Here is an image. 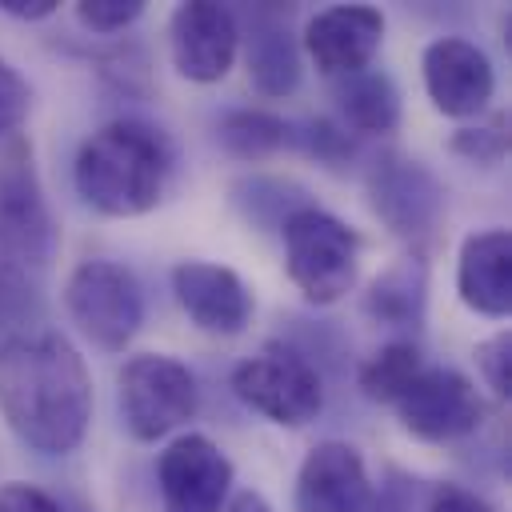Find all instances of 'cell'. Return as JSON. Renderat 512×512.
I'll list each match as a JSON object with an SVG mask.
<instances>
[{
  "label": "cell",
  "instance_id": "8fae6325",
  "mask_svg": "<svg viewBox=\"0 0 512 512\" xmlns=\"http://www.w3.org/2000/svg\"><path fill=\"white\" fill-rule=\"evenodd\" d=\"M168 52L184 80L216 84L232 72L240 52V24L232 8L216 0H188L168 20Z\"/></svg>",
  "mask_w": 512,
  "mask_h": 512
},
{
  "label": "cell",
  "instance_id": "7a4b0ae2",
  "mask_svg": "<svg viewBox=\"0 0 512 512\" xmlns=\"http://www.w3.org/2000/svg\"><path fill=\"white\" fill-rule=\"evenodd\" d=\"M168 176V144L140 120H112L96 128L72 164V184L100 216H144L160 204Z\"/></svg>",
  "mask_w": 512,
  "mask_h": 512
},
{
  "label": "cell",
  "instance_id": "5b68a950",
  "mask_svg": "<svg viewBox=\"0 0 512 512\" xmlns=\"http://www.w3.org/2000/svg\"><path fill=\"white\" fill-rule=\"evenodd\" d=\"M64 308L72 324L104 352H124L144 324V292L136 276L112 260L76 264L64 284Z\"/></svg>",
  "mask_w": 512,
  "mask_h": 512
},
{
  "label": "cell",
  "instance_id": "6da1fadb",
  "mask_svg": "<svg viewBox=\"0 0 512 512\" xmlns=\"http://www.w3.org/2000/svg\"><path fill=\"white\" fill-rule=\"evenodd\" d=\"M0 412L44 456L76 452L92 420V376L60 332H16L0 344Z\"/></svg>",
  "mask_w": 512,
  "mask_h": 512
},
{
  "label": "cell",
  "instance_id": "277c9868",
  "mask_svg": "<svg viewBox=\"0 0 512 512\" xmlns=\"http://www.w3.org/2000/svg\"><path fill=\"white\" fill-rule=\"evenodd\" d=\"M116 404L128 436L152 444L196 416L200 388L188 364H180L176 356L140 352L116 376Z\"/></svg>",
  "mask_w": 512,
  "mask_h": 512
},
{
  "label": "cell",
  "instance_id": "484cf974",
  "mask_svg": "<svg viewBox=\"0 0 512 512\" xmlns=\"http://www.w3.org/2000/svg\"><path fill=\"white\" fill-rule=\"evenodd\" d=\"M296 144L308 148L316 160L324 164H340L352 156V136L344 124H332V120H308L304 132H296Z\"/></svg>",
  "mask_w": 512,
  "mask_h": 512
},
{
  "label": "cell",
  "instance_id": "9c48e42d",
  "mask_svg": "<svg viewBox=\"0 0 512 512\" xmlns=\"http://www.w3.org/2000/svg\"><path fill=\"white\" fill-rule=\"evenodd\" d=\"M368 204L400 240H424L444 216V184L420 160L384 152L368 172Z\"/></svg>",
  "mask_w": 512,
  "mask_h": 512
},
{
  "label": "cell",
  "instance_id": "9a60e30c",
  "mask_svg": "<svg viewBox=\"0 0 512 512\" xmlns=\"http://www.w3.org/2000/svg\"><path fill=\"white\" fill-rule=\"evenodd\" d=\"M172 292H176L180 308L192 316V324L212 336H236L252 320V292L224 264L180 260L172 268Z\"/></svg>",
  "mask_w": 512,
  "mask_h": 512
},
{
  "label": "cell",
  "instance_id": "30bf717a",
  "mask_svg": "<svg viewBox=\"0 0 512 512\" xmlns=\"http://www.w3.org/2000/svg\"><path fill=\"white\" fill-rule=\"evenodd\" d=\"M160 512H220L232 488V460L200 432L176 436L156 460Z\"/></svg>",
  "mask_w": 512,
  "mask_h": 512
},
{
  "label": "cell",
  "instance_id": "83f0119b",
  "mask_svg": "<svg viewBox=\"0 0 512 512\" xmlns=\"http://www.w3.org/2000/svg\"><path fill=\"white\" fill-rule=\"evenodd\" d=\"M0 512H68V508L36 484L8 480V484H0Z\"/></svg>",
  "mask_w": 512,
  "mask_h": 512
},
{
  "label": "cell",
  "instance_id": "ba28073f",
  "mask_svg": "<svg viewBox=\"0 0 512 512\" xmlns=\"http://www.w3.org/2000/svg\"><path fill=\"white\" fill-rule=\"evenodd\" d=\"M404 432L428 444L460 440L480 428L484 400L476 384L456 368H420V376L400 392L396 400Z\"/></svg>",
  "mask_w": 512,
  "mask_h": 512
},
{
  "label": "cell",
  "instance_id": "44dd1931",
  "mask_svg": "<svg viewBox=\"0 0 512 512\" xmlns=\"http://www.w3.org/2000/svg\"><path fill=\"white\" fill-rule=\"evenodd\" d=\"M420 368H424L420 348H416L412 340H392V344H384L380 352H372V356L360 364L356 384H360V392H364L368 400L396 404L400 392L420 376Z\"/></svg>",
  "mask_w": 512,
  "mask_h": 512
},
{
  "label": "cell",
  "instance_id": "8992f818",
  "mask_svg": "<svg viewBox=\"0 0 512 512\" xmlns=\"http://www.w3.org/2000/svg\"><path fill=\"white\" fill-rule=\"evenodd\" d=\"M232 392L280 428H304L324 408L320 372L284 344H264L256 356L232 368Z\"/></svg>",
  "mask_w": 512,
  "mask_h": 512
},
{
  "label": "cell",
  "instance_id": "603a6c76",
  "mask_svg": "<svg viewBox=\"0 0 512 512\" xmlns=\"http://www.w3.org/2000/svg\"><path fill=\"white\" fill-rule=\"evenodd\" d=\"M476 364H480V376L492 388V396L508 400L512 396V336L496 332V336L480 340L476 344Z\"/></svg>",
  "mask_w": 512,
  "mask_h": 512
},
{
  "label": "cell",
  "instance_id": "4316f807",
  "mask_svg": "<svg viewBox=\"0 0 512 512\" xmlns=\"http://www.w3.org/2000/svg\"><path fill=\"white\" fill-rule=\"evenodd\" d=\"M28 108H32V88H28V80H24L8 60H0V136L16 132V128L28 120Z\"/></svg>",
  "mask_w": 512,
  "mask_h": 512
},
{
  "label": "cell",
  "instance_id": "d6986e66",
  "mask_svg": "<svg viewBox=\"0 0 512 512\" xmlns=\"http://www.w3.org/2000/svg\"><path fill=\"white\" fill-rule=\"evenodd\" d=\"M424 288H428V268L420 256H400L392 268H384L368 296L364 308L368 316L392 324V328H416L424 316Z\"/></svg>",
  "mask_w": 512,
  "mask_h": 512
},
{
  "label": "cell",
  "instance_id": "7402d4cb",
  "mask_svg": "<svg viewBox=\"0 0 512 512\" xmlns=\"http://www.w3.org/2000/svg\"><path fill=\"white\" fill-rule=\"evenodd\" d=\"M448 148H452L456 156H464L468 164H484V168H492V164H500L504 152H508V120L496 116L492 124L460 128V132L448 140Z\"/></svg>",
  "mask_w": 512,
  "mask_h": 512
},
{
  "label": "cell",
  "instance_id": "ac0fdd59",
  "mask_svg": "<svg viewBox=\"0 0 512 512\" xmlns=\"http://www.w3.org/2000/svg\"><path fill=\"white\" fill-rule=\"evenodd\" d=\"M336 100L344 112V128L360 136H388L400 124V92L384 72L364 68L356 76H344V84L336 88Z\"/></svg>",
  "mask_w": 512,
  "mask_h": 512
},
{
  "label": "cell",
  "instance_id": "4dcf8cb0",
  "mask_svg": "<svg viewBox=\"0 0 512 512\" xmlns=\"http://www.w3.org/2000/svg\"><path fill=\"white\" fill-rule=\"evenodd\" d=\"M224 512H272V504H268L260 492L244 488V492H236V496L224 504Z\"/></svg>",
  "mask_w": 512,
  "mask_h": 512
},
{
  "label": "cell",
  "instance_id": "f546056e",
  "mask_svg": "<svg viewBox=\"0 0 512 512\" xmlns=\"http://www.w3.org/2000/svg\"><path fill=\"white\" fill-rule=\"evenodd\" d=\"M0 12L16 20H48L56 12V0H0Z\"/></svg>",
  "mask_w": 512,
  "mask_h": 512
},
{
  "label": "cell",
  "instance_id": "4fadbf2b",
  "mask_svg": "<svg viewBox=\"0 0 512 512\" xmlns=\"http://www.w3.org/2000/svg\"><path fill=\"white\" fill-rule=\"evenodd\" d=\"M384 44V12L372 4H332L304 24V52L324 76H356Z\"/></svg>",
  "mask_w": 512,
  "mask_h": 512
},
{
  "label": "cell",
  "instance_id": "e0dca14e",
  "mask_svg": "<svg viewBox=\"0 0 512 512\" xmlns=\"http://www.w3.org/2000/svg\"><path fill=\"white\" fill-rule=\"evenodd\" d=\"M248 76L260 96H288L300 84V48L276 8H260L248 36Z\"/></svg>",
  "mask_w": 512,
  "mask_h": 512
},
{
  "label": "cell",
  "instance_id": "2e32d148",
  "mask_svg": "<svg viewBox=\"0 0 512 512\" xmlns=\"http://www.w3.org/2000/svg\"><path fill=\"white\" fill-rule=\"evenodd\" d=\"M456 292L480 316H508L512 308V236L508 228H484L464 236L456 260Z\"/></svg>",
  "mask_w": 512,
  "mask_h": 512
},
{
  "label": "cell",
  "instance_id": "d4e9b609",
  "mask_svg": "<svg viewBox=\"0 0 512 512\" xmlns=\"http://www.w3.org/2000/svg\"><path fill=\"white\" fill-rule=\"evenodd\" d=\"M144 12V0H80L76 20L88 32H124Z\"/></svg>",
  "mask_w": 512,
  "mask_h": 512
},
{
  "label": "cell",
  "instance_id": "1f68e13d",
  "mask_svg": "<svg viewBox=\"0 0 512 512\" xmlns=\"http://www.w3.org/2000/svg\"><path fill=\"white\" fill-rule=\"evenodd\" d=\"M368 512H408V508H404V500H400L396 492H384L380 500L368 504Z\"/></svg>",
  "mask_w": 512,
  "mask_h": 512
},
{
  "label": "cell",
  "instance_id": "7c38bea8",
  "mask_svg": "<svg viewBox=\"0 0 512 512\" xmlns=\"http://www.w3.org/2000/svg\"><path fill=\"white\" fill-rule=\"evenodd\" d=\"M424 88L436 112L452 120L480 116L496 92V72L484 48L464 36H440L424 48Z\"/></svg>",
  "mask_w": 512,
  "mask_h": 512
},
{
  "label": "cell",
  "instance_id": "5bb4252c",
  "mask_svg": "<svg viewBox=\"0 0 512 512\" xmlns=\"http://www.w3.org/2000/svg\"><path fill=\"white\" fill-rule=\"evenodd\" d=\"M292 504L296 512H368L372 480L360 452L344 440H320L296 472Z\"/></svg>",
  "mask_w": 512,
  "mask_h": 512
},
{
  "label": "cell",
  "instance_id": "cb8c5ba5",
  "mask_svg": "<svg viewBox=\"0 0 512 512\" xmlns=\"http://www.w3.org/2000/svg\"><path fill=\"white\" fill-rule=\"evenodd\" d=\"M28 304H32V288H28L24 268L0 260V344L16 336L12 328L28 316Z\"/></svg>",
  "mask_w": 512,
  "mask_h": 512
},
{
  "label": "cell",
  "instance_id": "ffe728a7",
  "mask_svg": "<svg viewBox=\"0 0 512 512\" xmlns=\"http://www.w3.org/2000/svg\"><path fill=\"white\" fill-rule=\"evenodd\" d=\"M220 144L240 160H264L296 144V128L264 108H236L220 120Z\"/></svg>",
  "mask_w": 512,
  "mask_h": 512
},
{
  "label": "cell",
  "instance_id": "3957f363",
  "mask_svg": "<svg viewBox=\"0 0 512 512\" xmlns=\"http://www.w3.org/2000/svg\"><path fill=\"white\" fill-rule=\"evenodd\" d=\"M284 268L312 304H336L352 292L360 272V236L332 212L300 204L284 216Z\"/></svg>",
  "mask_w": 512,
  "mask_h": 512
},
{
  "label": "cell",
  "instance_id": "f1b7e54d",
  "mask_svg": "<svg viewBox=\"0 0 512 512\" xmlns=\"http://www.w3.org/2000/svg\"><path fill=\"white\" fill-rule=\"evenodd\" d=\"M428 512H496V508L484 496H476L472 488L444 480V484H436V492L428 500Z\"/></svg>",
  "mask_w": 512,
  "mask_h": 512
},
{
  "label": "cell",
  "instance_id": "52a82bcc",
  "mask_svg": "<svg viewBox=\"0 0 512 512\" xmlns=\"http://www.w3.org/2000/svg\"><path fill=\"white\" fill-rule=\"evenodd\" d=\"M56 252V224L44 204L32 152L12 148L0 160V260L28 268L48 264Z\"/></svg>",
  "mask_w": 512,
  "mask_h": 512
}]
</instances>
